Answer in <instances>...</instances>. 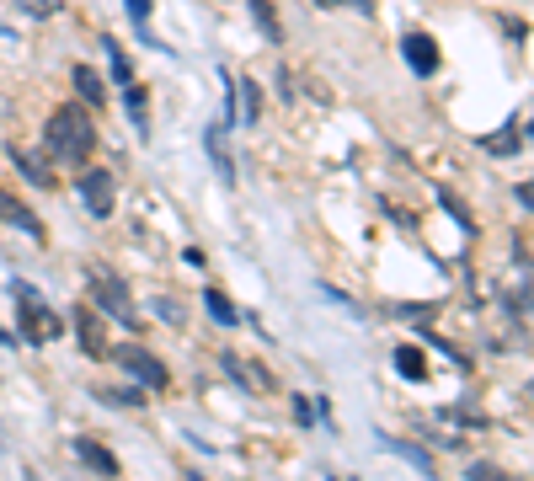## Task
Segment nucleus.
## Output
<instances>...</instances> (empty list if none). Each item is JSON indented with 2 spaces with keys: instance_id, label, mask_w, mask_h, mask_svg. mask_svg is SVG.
Instances as JSON below:
<instances>
[{
  "instance_id": "7ed1b4c3",
  "label": "nucleus",
  "mask_w": 534,
  "mask_h": 481,
  "mask_svg": "<svg viewBox=\"0 0 534 481\" xmlns=\"http://www.w3.org/2000/svg\"><path fill=\"white\" fill-rule=\"evenodd\" d=\"M91 305H97L107 321H118V327L139 332V305H134V294H129V284H123L118 273L91 268Z\"/></svg>"
},
{
  "instance_id": "1a4fd4ad",
  "label": "nucleus",
  "mask_w": 534,
  "mask_h": 481,
  "mask_svg": "<svg viewBox=\"0 0 534 481\" xmlns=\"http://www.w3.org/2000/svg\"><path fill=\"white\" fill-rule=\"evenodd\" d=\"M401 54H406V65H412L417 75H438V43H433V33H406Z\"/></svg>"
},
{
  "instance_id": "20e7f679",
  "label": "nucleus",
  "mask_w": 534,
  "mask_h": 481,
  "mask_svg": "<svg viewBox=\"0 0 534 481\" xmlns=\"http://www.w3.org/2000/svg\"><path fill=\"white\" fill-rule=\"evenodd\" d=\"M75 193H81L86 214H97V220H107L118 204V182L113 172H102V166H81V182H75Z\"/></svg>"
},
{
  "instance_id": "a211bd4d",
  "label": "nucleus",
  "mask_w": 534,
  "mask_h": 481,
  "mask_svg": "<svg viewBox=\"0 0 534 481\" xmlns=\"http://www.w3.org/2000/svg\"><path fill=\"white\" fill-rule=\"evenodd\" d=\"M481 150H486V155H513V150H518V123H508V129H497V134H486Z\"/></svg>"
},
{
  "instance_id": "b1692460",
  "label": "nucleus",
  "mask_w": 534,
  "mask_h": 481,
  "mask_svg": "<svg viewBox=\"0 0 534 481\" xmlns=\"http://www.w3.org/2000/svg\"><path fill=\"white\" fill-rule=\"evenodd\" d=\"M470 481H508V476H502L497 465H481V460H476V465H470Z\"/></svg>"
},
{
  "instance_id": "f8f14e48",
  "label": "nucleus",
  "mask_w": 534,
  "mask_h": 481,
  "mask_svg": "<svg viewBox=\"0 0 534 481\" xmlns=\"http://www.w3.org/2000/svg\"><path fill=\"white\" fill-rule=\"evenodd\" d=\"M203 310H209V316L219 321V327H241V321H246V310L235 305L225 289H203Z\"/></svg>"
},
{
  "instance_id": "f03ea898",
  "label": "nucleus",
  "mask_w": 534,
  "mask_h": 481,
  "mask_svg": "<svg viewBox=\"0 0 534 481\" xmlns=\"http://www.w3.org/2000/svg\"><path fill=\"white\" fill-rule=\"evenodd\" d=\"M11 294H17V332H22V343H33V348H49L65 337V316L43 300V294L33 284H11Z\"/></svg>"
},
{
  "instance_id": "cd10ccee",
  "label": "nucleus",
  "mask_w": 534,
  "mask_h": 481,
  "mask_svg": "<svg viewBox=\"0 0 534 481\" xmlns=\"http://www.w3.org/2000/svg\"><path fill=\"white\" fill-rule=\"evenodd\" d=\"M102 481H113V476H102Z\"/></svg>"
},
{
  "instance_id": "ddd939ff",
  "label": "nucleus",
  "mask_w": 534,
  "mask_h": 481,
  "mask_svg": "<svg viewBox=\"0 0 534 481\" xmlns=\"http://www.w3.org/2000/svg\"><path fill=\"white\" fill-rule=\"evenodd\" d=\"M75 455H81L97 476H118V460H113V449H102L97 439H75Z\"/></svg>"
},
{
  "instance_id": "423d86ee",
  "label": "nucleus",
  "mask_w": 534,
  "mask_h": 481,
  "mask_svg": "<svg viewBox=\"0 0 534 481\" xmlns=\"http://www.w3.org/2000/svg\"><path fill=\"white\" fill-rule=\"evenodd\" d=\"M6 155H11V166H17V172L33 182L38 193H54V188H59V166H54L38 145H11Z\"/></svg>"
},
{
  "instance_id": "2eb2a0df",
  "label": "nucleus",
  "mask_w": 534,
  "mask_h": 481,
  "mask_svg": "<svg viewBox=\"0 0 534 481\" xmlns=\"http://www.w3.org/2000/svg\"><path fill=\"white\" fill-rule=\"evenodd\" d=\"M203 145H209V161L219 166V177H225L230 188H235V166H230V155H225V123H214V129L203 134Z\"/></svg>"
},
{
  "instance_id": "393cba45",
  "label": "nucleus",
  "mask_w": 534,
  "mask_h": 481,
  "mask_svg": "<svg viewBox=\"0 0 534 481\" xmlns=\"http://www.w3.org/2000/svg\"><path fill=\"white\" fill-rule=\"evenodd\" d=\"M294 423H305V428H310V423H316V407H310V401H305V396H294Z\"/></svg>"
},
{
  "instance_id": "9b49d317",
  "label": "nucleus",
  "mask_w": 534,
  "mask_h": 481,
  "mask_svg": "<svg viewBox=\"0 0 534 481\" xmlns=\"http://www.w3.org/2000/svg\"><path fill=\"white\" fill-rule=\"evenodd\" d=\"M219 369H225L230 380L251 385V391H273V375H267V369H257V364H246L241 353H219Z\"/></svg>"
},
{
  "instance_id": "bb28decb",
  "label": "nucleus",
  "mask_w": 534,
  "mask_h": 481,
  "mask_svg": "<svg viewBox=\"0 0 534 481\" xmlns=\"http://www.w3.org/2000/svg\"><path fill=\"white\" fill-rule=\"evenodd\" d=\"M513 193H518V204H524V209H534V182H518Z\"/></svg>"
},
{
  "instance_id": "c85d7f7f",
  "label": "nucleus",
  "mask_w": 534,
  "mask_h": 481,
  "mask_svg": "<svg viewBox=\"0 0 534 481\" xmlns=\"http://www.w3.org/2000/svg\"><path fill=\"white\" fill-rule=\"evenodd\" d=\"M193 481H203V476H193Z\"/></svg>"
},
{
  "instance_id": "dca6fc26",
  "label": "nucleus",
  "mask_w": 534,
  "mask_h": 481,
  "mask_svg": "<svg viewBox=\"0 0 534 481\" xmlns=\"http://www.w3.org/2000/svg\"><path fill=\"white\" fill-rule=\"evenodd\" d=\"M251 6V17H257V33L267 38V43H284V27H278V17H273V6L267 0H246Z\"/></svg>"
},
{
  "instance_id": "f257e3e1",
  "label": "nucleus",
  "mask_w": 534,
  "mask_h": 481,
  "mask_svg": "<svg viewBox=\"0 0 534 481\" xmlns=\"http://www.w3.org/2000/svg\"><path fill=\"white\" fill-rule=\"evenodd\" d=\"M97 123H91V107L86 102H59L49 123H43V155H49L54 166H70V172H81L91 166V155H97Z\"/></svg>"
},
{
  "instance_id": "4be33fe9",
  "label": "nucleus",
  "mask_w": 534,
  "mask_h": 481,
  "mask_svg": "<svg viewBox=\"0 0 534 481\" xmlns=\"http://www.w3.org/2000/svg\"><path fill=\"white\" fill-rule=\"evenodd\" d=\"M438 198H444V209H449V214H454V220H460L465 230H476V220H470V209H465V204H460V198H454L449 188H444V193H438Z\"/></svg>"
},
{
  "instance_id": "a878e982",
  "label": "nucleus",
  "mask_w": 534,
  "mask_h": 481,
  "mask_svg": "<svg viewBox=\"0 0 534 481\" xmlns=\"http://www.w3.org/2000/svg\"><path fill=\"white\" fill-rule=\"evenodd\" d=\"M123 6H129V17H134L139 27H145V22H150V0H123Z\"/></svg>"
},
{
  "instance_id": "6e6552de",
  "label": "nucleus",
  "mask_w": 534,
  "mask_h": 481,
  "mask_svg": "<svg viewBox=\"0 0 534 481\" xmlns=\"http://www.w3.org/2000/svg\"><path fill=\"white\" fill-rule=\"evenodd\" d=\"M0 220H6L11 230H22V236H27V241H38V246L49 241V230H43V220H38V214L22 204V198H17V188H0Z\"/></svg>"
},
{
  "instance_id": "6ab92c4d",
  "label": "nucleus",
  "mask_w": 534,
  "mask_h": 481,
  "mask_svg": "<svg viewBox=\"0 0 534 481\" xmlns=\"http://www.w3.org/2000/svg\"><path fill=\"white\" fill-rule=\"evenodd\" d=\"M396 369H401L406 380H428V364H422L417 348H396Z\"/></svg>"
},
{
  "instance_id": "aec40b11",
  "label": "nucleus",
  "mask_w": 534,
  "mask_h": 481,
  "mask_svg": "<svg viewBox=\"0 0 534 481\" xmlns=\"http://www.w3.org/2000/svg\"><path fill=\"white\" fill-rule=\"evenodd\" d=\"M241 118H246V123L262 118V86H257V81H241Z\"/></svg>"
},
{
  "instance_id": "5701e85b",
  "label": "nucleus",
  "mask_w": 534,
  "mask_h": 481,
  "mask_svg": "<svg viewBox=\"0 0 534 481\" xmlns=\"http://www.w3.org/2000/svg\"><path fill=\"white\" fill-rule=\"evenodd\" d=\"M102 401H113V407H145V391H102Z\"/></svg>"
},
{
  "instance_id": "4468645a",
  "label": "nucleus",
  "mask_w": 534,
  "mask_h": 481,
  "mask_svg": "<svg viewBox=\"0 0 534 481\" xmlns=\"http://www.w3.org/2000/svg\"><path fill=\"white\" fill-rule=\"evenodd\" d=\"M150 91L145 86H123V113H129V123H134V129L139 134H150Z\"/></svg>"
},
{
  "instance_id": "39448f33",
  "label": "nucleus",
  "mask_w": 534,
  "mask_h": 481,
  "mask_svg": "<svg viewBox=\"0 0 534 481\" xmlns=\"http://www.w3.org/2000/svg\"><path fill=\"white\" fill-rule=\"evenodd\" d=\"M107 359H113V364H123V369H129V375H134L139 385H150V391H166V385H171V375H166V364H161V359H155V353H145V348H134V343H123V348H113V353H107Z\"/></svg>"
},
{
  "instance_id": "f3484780",
  "label": "nucleus",
  "mask_w": 534,
  "mask_h": 481,
  "mask_svg": "<svg viewBox=\"0 0 534 481\" xmlns=\"http://www.w3.org/2000/svg\"><path fill=\"white\" fill-rule=\"evenodd\" d=\"M107 75H113L118 86H134V65H129V54H123V43L107 38Z\"/></svg>"
},
{
  "instance_id": "412c9836",
  "label": "nucleus",
  "mask_w": 534,
  "mask_h": 481,
  "mask_svg": "<svg viewBox=\"0 0 534 481\" xmlns=\"http://www.w3.org/2000/svg\"><path fill=\"white\" fill-rule=\"evenodd\" d=\"M390 449H396V455H401L406 465H417V471H422V476H428V481H438V471H433V460H428V455H422V449H417V444H390Z\"/></svg>"
},
{
  "instance_id": "0eeeda50",
  "label": "nucleus",
  "mask_w": 534,
  "mask_h": 481,
  "mask_svg": "<svg viewBox=\"0 0 534 481\" xmlns=\"http://www.w3.org/2000/svg\"><path fill=\"white\" fill-rule=\"evenodd\" d=\"M70 327H75V337H81V348H86V359H107V316L97 305H75L70 310Z\"/></svg>"
},
{
  "instance_id": "9d476101",
  "label": "nucleus",
  "mask_w": 534,
  "mask_h": 481,
  "mask_svg": "<svg viewBox=\"0 0 534 481\" xmlns=\"http://www.w3.org/2000/svg\"><path fill=\"white\" fill-rule=\"evenodd\" d=\"M70 86H75V102H86L91 113L97 107H107V81L91 65H70Z\"/></svg>"
}]
</instances>
